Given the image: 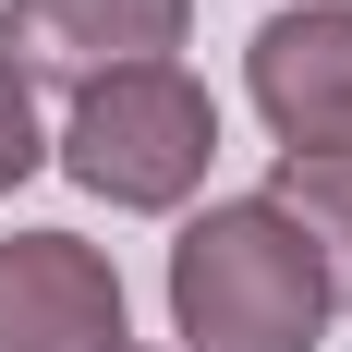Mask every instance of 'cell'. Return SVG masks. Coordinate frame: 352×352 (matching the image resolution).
<instances>
[{
	"instance_id": "obj_1",
	"label": "cell",
	"mask_w": 352,
	"mask_h": 352,
	"mask_svg": "<svg viewBox=\"0 0 352 352\" xmlns=\"http://www.w3.org/2000/svg\"><path fill=\"white\" fill-rule=\"evenodd\" d=\"M170 328H182V352H316L328 340V280L304 255V231L267 195H231V207L182 219Z\"/></svg>"
},
{
	"instance_id": "obj_2",
	"label": "cell",
	"mask_w": 352,
	"mask_h": 352,
	"mask_svg": "<svg viewBox=\"0 0 352 352\" xmlns=\"http://www.w3.org/2000/svg\"><path fill=\"white\" fill-rule=\"evenodd\" d=\"M49 158H61L98 207H182V195L219 170V98L182 61L98 73V85H73V122H61Z\"/></svg>"
},
{
	"instance_id": "obj_3",
	"label": "cell",
	"mask_w": 352,
	"mask_h": 352,
	"mask_svg": "<svg viewBox=\"0 0 352 352\" xmlns=\"http://www.w3.org/2000/svg\"><path fill=\"white\" fill-rule=\"evenodd\" d=\"M243 85L267 109L280 158H352V0H292L243 49Z\"/></svg>"
},
{
	"instance_id": "obj_4",
	"label": "cell",
	"mask_w": 352,
	"mask_h": 352,
	"mask_svg": "<svg viewBox=\"0 0 352 352\" xmlns=\"http://www.w3.org/2000/svg\"><path fill=\"white\" fill-rule=\"evenodd\" d=\"M0 352H122V267L85 231L0 243Z\"/></svg>"
},
{
	"instance_id": "obj_5",
	"label": "cell",
	"mask_w": 352,
	"mask_h": 352,
	"mask_svg": "<svg viewBox=\"0 0 352 352\" xmlns=\"http://www.w3.org/2000/svg\"><path fill=\"white\" fill-rule=\"evenodd\" d=\"M195 0H12L0 12V61L49 73V85H98V73H146L170 61Z\"/></svg>"
},
{
	"instance_id": "obj_6",
	"label": "cell",
	"mask_w": 352,
	"mask_h": 352,
	"mask_svg": "<svg viewBox=\"0 0 352 352\" xmlns=\"http://www.w3.org/2000/svg\"><path fill=\"white\" fill-rule=\"evenodd\" d=\"M267 207L304 231V255H316V280H328V316H340L352 304V158H280Z\"/></svg>"
},
{
	"instance_id": "obj_7",
	"label": "cell",
	"mask_w": 352,
	"mask_h": 352,
	"mask_svg": "<svg viewBox=\"0 0 352 352\" xmlns=\"http://www.w3.org/2000/svg\"><path fill=\"white\" fill-rule=\"evenodd\" d=\"M36 158H49V134H36V85L12 61H0V195H12V182L36 170Z\"/></svg>"
},
{
	"instance_id": "obj_8",
	"label": "cell",
	"mask_w": 352,
	"mask_h": 352,
	"mask_svg": "<svg viewBox=\"0 0 352 352\" xmlns=\"http://www.w3.org/2000/svg\"><path fill=\"white\" fill-rule=\"evenodd\" d=\"M122 352H134V340H122Z\"/></svg>"
}]
</instances>
